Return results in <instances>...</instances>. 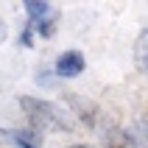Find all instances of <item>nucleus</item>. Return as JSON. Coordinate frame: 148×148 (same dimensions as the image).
I'll list each match as a JSON object with an SVG mask.
<instances>
[{
  "instance_id": "f257e3e1",
  "label": "nucleus",
  "mask_w": 148,
  "mask_h": 148,
  "mask_svg": "<svg viewBox=\"0 0 148 148\" xmlns=\"http://www.w3.org/2000/svg\"><path fill=\"white\" fill-rule=\"evenodd\" d=\"M20 106L25 109V115H28V120H31L34 132H45V129H62V132H70V129H73V123H70L53 103H48V101H42V98L23 95V98H20Z\"/></svg>"
},
{
  "instance_id": "f03ea898",
  "label": "nucleus",
  "mask_w": 148,
  "mask_h": 148,
  "mask_svg": "<svg viewBox=\"0 0 148 148\" xmlns=\"http://www.w3.org/2000/svg\"><path fill=\"white\" fill-rule=\"evenodd\" d=\"M84 67H87V59H84L81 50H64L62 56L56 59V75L59 78H75V75L84 73Z\"/></svg>"
},
{
  "instance_id": "7ed1b4c3",
  "label": "nucleus",
  "mask_w": 148,
  "mask_h": 148,
  "mask_svg": "<svg viewBox=\"0 0 148 148\" xmlns=\"http://www.w3.org/2000/svg\"><path fill=\"white\" fill-rule=\"evenodd\" d=\"M0 140H6L14 148H42V134L34 129H3Z\"/></svg>"
},
{
  "instance_id": "20e7f679",
  "label": "nucleus",
  "mask_w": 148,
  "mask_h": 148,
  "mask_svg": "<svg viewBox=\"0 0 148 148\" xmlns=\"http://www.w3.org/2000/svg\"><path fill=\"white\" fill-rule=\"evenodd\" d=\"M64 101L70 103V106L78 112V115L84 117V123L87 126H95L98 123V117H101V109L92 103V101H87V98H78V95H73V92H64Z\"/></svg>"
},
{
  "instance_id": "39448f33",
  "label": "nucleus",
  "mask_w": 148,
  "mask_h": 148,
  "mask_svg": "<svg viewBox=\"0 0 148 148\" xmlns=\"http://www.w3.org/2000/svg\"><path fill=\"white\" fill-rule=\"evenodd\" d=\"M101 137L109 148H129V137H126V129L115 123V120H103L101 126Z\"/></svg>"
},
{
  "instance_id": "423d86ee",
  "label": "nucleus",
  "mask_w": 148,
  "mask_h": 148,
  "mask_svg": "<svg viewBox=\"0 0 148 148\" xmlns=\"http://www.w3.org/2000/svg\"><path fill=\"white\" fill-rule=\"evenodd\" d=\"M25 11H28V23H39V20H45V17L50 14V11H56V8L50 6V3H45V0H25Z\"/></svg>"
},
{
  "instance_id": "0eeeda50",
  "label": "nucleus",
  "mask_w": 148,
  "mask_h": 148,
  "mask_svg": "<svg viewBox=\"0 0 148 148\" xmlns=\"http://www.w3.org/2000/svg\"><path fill=\"white\" fill-rule=\"evenodd\" d=\"M134 64L140 73H148V28L137 36V45H134Z\"/></svg>"
},
{
  "instance_id": "6e6552de",
  "label": "nucleus",
  "mask_w": 148,
  "mask_h": 148,
  "mask_svg": "<svg viewBox=\"0 0 148 148\" xmlns=\"http://www.w3.org/2000/svg\"><path fill=\"white\" fill-rule=\"evenodd\" d=\"M28 25H31V23H28ZM56 25H59V11H50V14L45 17V20H39V23H34L31 28H34L36 34H39V36L50 39V36L56 34Z\"/></svg>"
},
{
  "instance_id": "1a4fd4ad",
  "label": "nucleus",
  "mask_w": 148,
  "mask_h": 148,
  "mask_svg": "<svg viewBox=\"0 0 148 148\" xmlns=\"http://www.w3.org/2000/svg\"><path fill=\"white\" fill-rule=\"evenodd\" d=\"M20 39H23V45H25V48H31V42H34V28H31V25H28V28L23 31V36H20Z\"/></svg>"
},
{
  "instance_id": "9d476101",
  "label": "nucleus",
  "mask_w": 148,
  "mask_h": 148,
  "mask_svg": "<svg viewBox=\"0 0 148 148\" xmlns=\"http://www.w3.org/2000/svg\"><path fill=\"white\" fill-rule=\"evenodd\" d=\"M70 148H90V145H70Z\"/></svg>"
},
{
  "instance_id": "9b49d317",
  "label": "nucleus",
  "mask_w": 148,
  "mask_h": 148,
  "mask_svg": "<svg viewBox=\"0 0 148 148\" xmlns=\"http://www.w3.org/2000/svg\"><path fill=\"white\" fill-rule=\"evenodd\" d=\"M0 25H3V23H0Z\"/></svg>"
}]
</instances>
